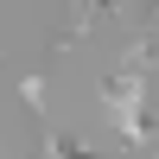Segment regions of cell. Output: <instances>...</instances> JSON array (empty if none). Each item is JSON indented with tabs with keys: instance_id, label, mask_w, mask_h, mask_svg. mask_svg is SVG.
<instances>
[{
	"instance_id": "cell-1",
	"label": "cell",
	"mask_w": 159,
	"mask_h": 159,
	"mask_svg": "<svg viewBox=\"0 0 159 159\" xmlns=\"http://www.w3.org/2000/svg\"><path fill=\"white\" fill-rule=\"evenodd\" d=\"M140 89H147V64H134V57H127L121 70L102 76V108L115 115V127H121L127 147H140V140L153 134V115L140 108Z\"/></svg>"
},
{
	"instance_id": "cell-2",
	"label": "cell",
	"mask_w": 159,
	"mask_h": 159,
	"mask_svg": "<svg viewBox=\"0 0 159 159\" xmlns=\"http://www.w3.org/2000/svg\"><path fill=\"white\" fill-rule=\"evenodd\" d=\"M45 159H102V153H89V147H76L70 134H57V127H45Z\"/></svg>"
}]
</instances>
